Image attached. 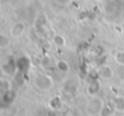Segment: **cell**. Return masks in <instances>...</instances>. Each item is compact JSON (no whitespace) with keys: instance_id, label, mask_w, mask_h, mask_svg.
Instances as JSON below:
<instances>
[{"instance_id":"obj_1","label":"cell","mask_w":124,"mask_h":116,"mask_svg":"<svg viewBox=\"0 0 124 116\" xmlns=\"http://www.w3.org/2000/svg\"><path fill=\"white\" fill-rule=\"evenodd\" d=\"M35 87L37 89L41 91H48L54 87V82L49 75H46V74H39V75L36 76L34 80Z\"/></svg>"},{"instance_id":"obj_2","label":"cell","mask_w":124,"mask_h":116,"mask_svg":"<svg viewBox=\"0 0 124 116\" xmlns=\"http://www.w3.org/2000/svg\"><path fill=\"white\" fill-rule=\"evenodd\" d=\"M25 29H26L25 23H23V22H16V23L11 27L10 34H11V36L14 37V38H19V37H21L22 35L25 33Z\"/></svg>"},{"instance_id":"obj_3","label":"cell","mask_w":124,"mask_h":116,"mask_svg":"<svg viewBox=\"0 0 124 116\" xmlns=\"http://www.w3.org/2000/svg\"><path fill=\"white\" fill-rule=\"evenodd\" d=\"M56 66H57V68H58V71L62 72V73H68V72L70 71V65H69L68 62L64 60L57 61Z\"/></svg>"},{"instance_id":"obj_4","label":"cell","mask_w":124,"mask_h":116,"mask_svg":"<svg viewBox=\"0 0 124 116\" xmlns=\"http://www.w3.org/2000/svg\"><path fill=\"white\" fill-rule=\"evenodd\" d=\"M52 42L57 46V47H64L65 46V39L62 35L56 34L54 37H52Z\"/></svg>"},{"instance_id":"obj_5","label":"cell","mask_w":124,"mask_h":116,"mask_svg":"<svg viewBox=\"0 0 124 116\" xmlns=\"http://www.w3.org/2000/svg\"><path fill=\"white\" fill-rule=\"evenodd\" d=\"M10 46V39L3 33H0V49H6Z\"/></svg>"},{"instance_id":"obj_6","label":"cell","mask_w":124,"mask_h":116,"mask_svg":"<svg viewBox=\"0 0 124 116\" xmlns=\"http://www.w3.org/2000/svg\"><path fill=\"white\" fill-rule=\"evenodd\" d=\"M49 106L52 110H59L61 108V99L59 97H54L49 100Z\"/></svg>"},{"instance_id":"obj_7","label":"cell","mask_w":124,"mask_h":116,"mask_svg":"<svg viewBox=\"0 0 124 116\" xmlns=\"http://www.w3.org/2000/svg\"><path fill=\"white\" fill-rule=\"evenodd\" d=\"M110 69V67H102L100 69V75L103 78H110L111 77V74H108V71Z\"/></svg>"},{"instance_id":"obj_8","label":"cell","mask_w":124,"mask_h":116,"mask_svg":"<svg viewBox=\"0 0 124 116\" xmlns=\"http://www.w3.org/2000/svg\"><path fill=\"white\" fill-rule=\"evenodd\" d=\"M54 1H56L57 3L59 4V6L65 7V6H69V4L72 2V0H54Z\"/></svg>"}]
</instances>
